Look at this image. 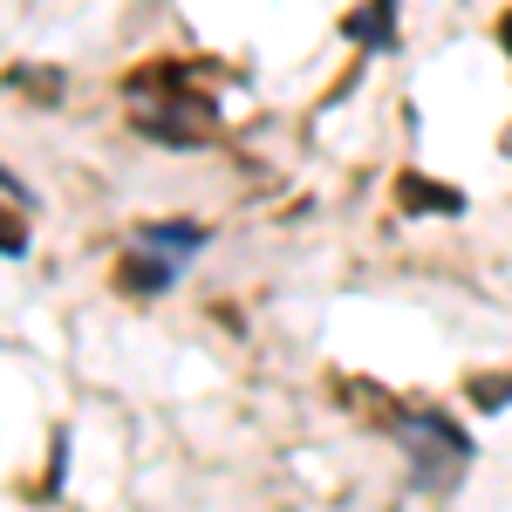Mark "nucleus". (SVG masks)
I'll use <instances>...</instances> for the list:
<instances>
[{"label": "nucleus", "mask_w": 512, "mask_h": 512, "mask_svg": "<svg viewBox=\"0 0 512 512\" xmlns=\"http://www.w3.org/2000/svg\"><path fill=\"white\" fill-rule=\"evenodd\" d=\"M178 274H185V267H178V260H164V253H151V246H130V253H123L117 260V287L123 294H137V301H144V294H164V287H178Z\"/></svg>", "instance_id": "5"}, {"label": "nucleus", "mask_w": 512, "mask_h": 512, "mask_svg": "<svg viewBox=\"0 0 512 512\" xmlns=\"http://www.w3.org/2000/svg\"><path fill=\"white\" fill-rule=\"evenodd\" d=\"M0 260H28V205L0 198Z\"/></svg>", "instance_id": "7"}, {"label": "nucleus", "mask_w": 512, "mask_h": 512, "mask_svg": "<svg viewBox=\"0 0 512 512\" xmlns=\"http://www.w3.org/2000/svg\"><path fill=\"white\" fill-rule=\"evenodd\" d=\"M383 431L410 451V465L424 472V492H431V458L472 465V431L451 410H437V403H383Z\"/></svg>", "instance_id": "1"}, {"label": "nucleus", "mask_w": 512, "mask_h": 512, "mask_svg": "<svg viewBox=\"0 0 512 512\" xmlns=\"http://www.w3.org/2000/svg\"><path fill=\"white\" fill-rule=\"evenodd\" d=\"M396 21H403V0H355L349 14H342V35H349L362 55H390Z\"/></svg>", "instance_id": "3"}, {"label": "nucleus", "mask_w": 512, "mask_h": 512, "mask_svg": "<svg viewBox=\"0 0 512 512\" xmlns=\"http://www.w3.org/2000/svg\"><path fill=\"white\" fill-rule=\"evenodd\" d=\"M396 205L410 212V219H465L472 212V198L458 192V185H444V178H431V171H396Z\"/></svg>", "instance_id": "2"}, {"label": "nucleus", "mask_w": 512, "mask_h": 512, "mask_svg": "<svg viewBox=\"0 0 512 512\" xmlns=\"http://www.w3.org/2000/svg\"><path fill=\"white\" fill-rule=\"evenodd\" d=\"M492 35H499V48H506V62H512V7H499V21H492Z\"/></svg>", "instance_id": "9"}, {"label": "nucleus", "mask_w": 512, "mask_h": 512, "mask_svg": "<svg viewBox=\"0 0 512 512\" xmlns=\"http://www.w3.org/2000/svg\"><path fill=\"white\" fill-rule=\"evenodd\" d=\"M14 89H28V96H41V103H55V96H62V76H55V69H41V76H28V69H14Z\"/></svg>", "instance_id": "8"}, {"label": "nucleus", "mask_w": 512, "mask_h": 512, "mask_svg": "<svg viewBox=\"0 0 512 512\" xmlns=\"http://www.w3.org/2000/svg\"><path fill=\"white\" fill-rule=\"evenodd\" d=\"M465 403H472L478 417L512 410V369H472V376H465Z\"/></svg>", "instance_id": "6"}, {"label": "nucleus", "mask_w": 512, "mask_h": 512, "mask_svg": "<svg viewBox=\"0 0 512 512\" xmlns=\"http://www.w3.org/2000/svg\"><path fill=\"white\" fill-rule=\"evenodd\" d=\"M137 246H151V253H164V260H198L205 246H212V226H198V219H144L137 226Z\"/></svg>", "instance_id": "4"}]
</instances>
